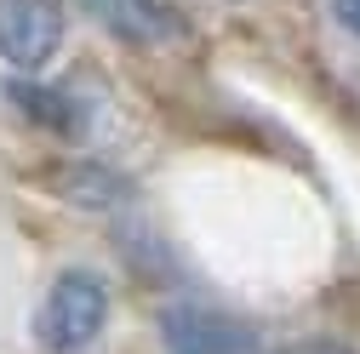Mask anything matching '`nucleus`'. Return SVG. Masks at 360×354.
I'll list each match as a JSON object with an SVG mask.
<instances>
[{
  "mask_svg": "<svg viewBox=\"0 0 360 354\" xmlns=\"http://www.w3.org/2000/svg\"><path fill=\"white\" fill-rule=\"evenodd\" d=\"M63 40V6L58 0H0V58L34 74L58 58Z\"/></svg>",
  "mask_w": 360,
  "mask_h": 354,
  "instance_id": "nucleus-3",
  "label": "nucleus"
},
{
  "mask_svg": "<svg viewBox=\"0 0 360 354\" xmlns=\"http://www.w3.org/2000/svg\"><path fill=\"white\" fill-rule=\"evenodd\" d=\"M160 343L166 354H263L257 326L223 315V308H206V303L160 308Z\"/></svg>",
  "mask_w": 360,
  "mask_h": 354,
  "instance_id": "nucleus-2",
  "label": "nucleus"
},
{
  "mask_svg": "<svg viewBox=\"0 0 360 354\" xmlns=\"http://www.w3.org/2000/svg\"><path fill=\"white\" fill-rule=\"evenodd\" d=\"M58 189H63L69 200H80V206H98V211L131 200V183H126L120 171H109V166H63Z\"/></svg>",
  "mask_w": 360,
  "mask_h": 354,
  "instance_id": "nucleus-6",
  "label": "nucleus"
},
{
  "mask_svg": "<svg viewBox=\"0 0 360 354\" xmlns=\"http://www.w3.org/2000/svg\"><path fill=\"white\" fill-rule=\"evenodd\" d=\"M6 92L34 114V126H46V131H63V138H80L86 131V103L69 92V86H29V80H12Z\"/></svg>",
  "mask_w": 360,
  "mask_h": 354,
  "instance_id": "nucleus-5",
  "label": "nucleus"
},
{
  "mask_svg": "<svg viewBox=\"0 0 360 354\" xmlns=\"http://www.w3.org/2000/svg\"><path fill=\"white\" fill-rule=\"evenodd\" d=\"M109 326V286L98 269H63L34 308V343L46 354H86Z\"/></svg>",
  "mask_w": 360,
  "mask_h": 354,
  "instance_id": "nucleus-1",
  "label": "nucleus"
},
{
  "mask_svg": "<svg viewBox=\"0 0 360 354\" xmlns=\"http://www.w3.org/2000/svg\"><path fill=\"white\" fill-rule=\"evenodd\" d=\"M275 354H354V348H349V343H338V337H303V343L275 348Z\"/></svg>",
  "mask_w": 360,
  "mask_h": 354,
  "instance_id": "nucleus-7",
  "label": "nucleus"
},
{
  "mask_svg": "<svg viewBox=\"0 0 360 354\" xmlns=\"http://www.w3.org/2000/svg\"><path fill=\"white\" fill-rule=\"evenodd\" d=\"M115 40H131V46H155V40L177 34V18L160 6V0H80Z\"/></svg>",
  "mask_w": 360,
  "mask_h": 354,
  "instance_id": "nucleus-4",
  "label": "nucleus"
},
{
  "mask_svg": "<svg viewBox=\"0 0 360 354\" xmlns=\"http://www.w3.org/2000/svg\"><path fill=\"white\" fill-rule=\"evenodd\" d=\"M332 18H338L349 34H360V0H332Z\"/></svg>",
  "mask_w": 360,
  "mask_h": 354,
  "instance_id": "nucleus-8",
  "label": "nucleus"
}]
</instances>
